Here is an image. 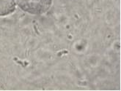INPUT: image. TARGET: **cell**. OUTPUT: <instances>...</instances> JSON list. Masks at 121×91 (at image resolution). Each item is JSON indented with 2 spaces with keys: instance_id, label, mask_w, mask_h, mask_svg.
<instances>
[{
  "instance_id": "obj_1",
  "label": "cell",
  "mask_w": 121,
  "mask_h": 91,
  "mask_svg": "<svg viewBox=\"0 0 121 91\" xmlns=\"http://www.w3.org/2000/svg\"><path fill=\"white\" fill-rule=\"evenodd\" d=\"M17 2L20 8L24 11L40 15L49 9L52 0H17Z\"/></svg>"
},
{
  "instance_id": "obj_2",
  "label": "cell",
  "mask_w": 121,
  "mask_h": 91,
  "mask_svg": "<svg viewBox=\"0 0 121 91\" xmlns=\"http://www.w3.org/2000/svg\"><path fill=\"white\" fill-rule=\"evenodd\" d=\"M15 10L14 0H0V16H5Z\"/></svg>"
}]
</instances>
